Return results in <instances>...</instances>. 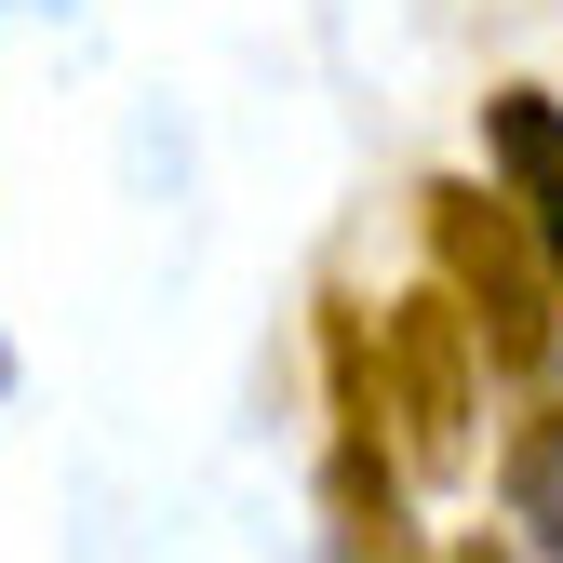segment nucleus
<instances>
[{"mask_svg":"<svg viewBox=\"0 0 563 563\" xmlns=\"http://www.w3.org/2000/svg\"><path fill=\"white\" fill-rule=\"evenodd\" d=\"M430 242H443V282H456L470 335H483V376L550 389V363H563V282H550L537 229L510 216V201H483V188H430Z\"/></svg>","mask_w":563,"mask_h":563,"instance_id":"nucleus-1","label":"nucleus"},{"mask_svg":"<svg viewBox=\"0 0 563 563\" xmlns=\"http://www.w3.org/2000/svg\"><path fill=\"white\" fill-rule=\"evenodd\" d=\"M335 376H349V416H389L402 430V456L416 470H470V416H483V335H470V309L456 296H402L389 322H376V389H363V363H349V322H335Z\"/></svg>","mask_w":563,"mask_h":563,"instance_id":"nucleus-2","label":"nucleus"},{"mask_svg":"<svg viewBox=\"0 0 563 563\" xmlns=\"http://www.w3.org/2000/svg\"><path fill=\"white\" fill-rule=\"evenodd\" d=\"M483 148H497L510 216L537 229V255H550V282H563V108H550V95H497V108H483Z\"/></svg>","mask_w":563,"mask_h":563,"instance_id":"nucleus-3","label":"nucleus"},{"mask_svg":"<svg viewBox=\"0 0 563 563\" xmlns=\"http://www.w3.org/2000/svg\"><path fill=\"white\" fill-rule=\"evenodd\" d=\"M0 389H14V335H0Z\"/></svg>","mask_w":563,"mask_h":563,"instance_id":"nucleus-4","label":"nucleus"}]
</instances>
